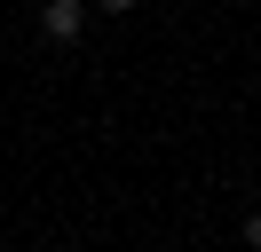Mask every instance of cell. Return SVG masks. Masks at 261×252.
<instances>
[{"mask_svg": "<svg viewBox=\"0 0 261 252\" xmlns=\"http://www.w3.org/2000/svg\"><path fill=\"white\" fill-rule=\"evenodd\" d=\"M87 16H95L87 0H40V40H48V47H71L87 32Z\"/></svg>", "mask_w": 261, "mask_h": 252, "instance_id": "cell-1", "label": "cell"}, {"mask_svg": "<svg viewBox=\"0 0 261 252\" xmlns=\"http://www.w3.org/2000/svg\"><path fill=\"white\" fill-rule=\"evenodd\" d=\"M238 236H245V252H261V205H253V213L238 220Z\"/></svg>", "mask_w": 261, "mask_h": 252, "instance_id": "cell-2", "label": "cell"}, {"mask_svg": "<svg viewBox=\"0 0 261 252\" xmlns=\"http://www.w3.org/2000/svg\"><path fill=\"white\" fill-rule=\"evenodd\" d=\"M87 8H103V16H127V8H135V0H87Z\"/></svg>", "mask_w": 261, "mask_h": 252, "instance_id": "cell-3", "label": "cell"}]
</instances>
